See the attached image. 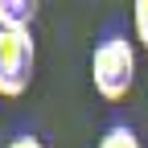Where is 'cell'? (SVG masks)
<instances>
[{"label":"cell","instance_id":"5b68a950","mask_svg":"<svg viewBox=\"0 0 148 148\" xmlns=\"http://www.w3.org/2000/svg\"><path fill=\"white\" fill-rule=\"evenodd\" d=\"M132 16H136V37H140V45H148V0H136V4H132Z\"/></svg>","mask_w":148,"mask_h":148},{"label":"cell","instance_id":"277c9868","mask_svg":"<svg viewBox=\"0 0 148 148\" xmlns=\"http://www.w3.org/2000/svg\"><path fill=\"white\" fill-rule=\"evenodd\" d=\"M99 148H140V136H136L127 123H115V127H107V132H103Z\"/></svg>","mask_w":148,"mask_h":148},{"label":"cell","instance_id":"8992f818","mask_svg":"<svg viewBox=\"0 0 148 148\" xmlns=\"http://www.w3.org/2000/svg\"><path fill=\"white\" fill-rule=\"evenodd\" d=\"M8 148H41V140L37 136H16V140H8Z\"/></svg>","mask_w":148,"mask_h":148},{"label":"cell","instance_id":"3957f363","mask_svg":"<svg viewBox=\"0 0 148 148\" xmlns=\"http://www.w3.org/2000/svg\"><path fill=\"white\" fill-rule=\"evenodd\" d=\"M33 12L37 8L29 0H0V29H29Z\"/></svg>","mask_w":148,"mask_h":148},{"label":"cell","instance_id":"7a4b0ae2","mask_svg":"<svg viewBox=\"0 0 148 148\" xmlns=\"http://www.w3.org/2000/svg\"><path fill=\"white\" fill-rule=\"evenodd\" d=\"M33 62H37L33 33L29 29H0V95L4 99H16L29 90Z\"/></svg>","mask_w":148,"mask_h":148},{"label":"cell","instance_id":"6da1fadb","mask_svg":"<svg viewBox=\"0 0 148 148\" xmlns=\"http://www.w3.org/2000/svg\"><path fill=\"white\" fill-rule=\"evenodd\" d=\"M90 82H95V90L107 103H115V99H123L132 90V82H136V49H132L127 37H107V41L95 45Z\"/></svg>","mask_w":148,"mask_h":148}]
</instances>
